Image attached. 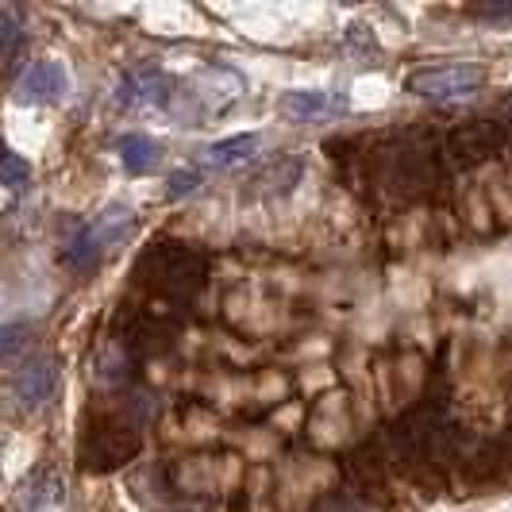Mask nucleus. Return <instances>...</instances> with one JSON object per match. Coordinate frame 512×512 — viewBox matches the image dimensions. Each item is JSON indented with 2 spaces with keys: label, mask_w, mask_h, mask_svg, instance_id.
Returning <instances> with one entry per match:
<instances>
[{
  "label": "nucleus",
  "mask_w": 512,
  "mask_h": 512,
  "mask_svg": "<svg viewBox=\"0 0 512 512\" xmlns=\"http://www.w3.org/2000/svg\"><path fill=\"white\" fill-rule=\"evenodd\" d=\"M328 512H362V509H355V505H332Z\"/></svg>",
  "instance_id": "14"
},
{
  "label": "nucleus",
  "mask_w": 512,
  "mask_h": 512,
  "mask_svg": "<svg viewBox=\"0 0 512 512\" xmlns=\"http://www.w3.org/2000/svg\"><path fill=\"white\" fill-rule=\"evenodd\" d=\"M282 112L297 124H316V120H332L347 112V97L343 93H328V89H293L282 97Z\"/></svg>",
  "instance_id": "5"
},
{
  "label": "nucleus",
  "mask_w": 512,
  "mask_h": 512,
  "mask_svg": "<svg viewBox=\"0 0 512 512\" xmlns=\"http://www.w3.org/2000/svg\"><path fill=\"white\" fill-rule=\"evenodd\" d=\"M128 231H131L128 208H108L101 220L77 228V235L70 239V247H66V266H74V270H93V266H101V258L108 255L116 243H124Z\"/></svg>",
  "instance_id": "1"
},
{
  "label": "nucleus",
  "mask_w": 512,
  "mask_h": 512,
  "mask_svg": "<svg viewBox=\"0 0 512 512\" xmlns=\"http://www.w3.org/2000/svg\"><path fill=\"white\" fill-rule=\"evenodd\" d=\"M116 151H120V162H124V170H128L131 178H147V174L158 170V162H162V147H158V139L143 135V131H128V135H120Z\"/></svg>",
  "instance_id": "8"
},
{
  "label": "nucleus",
  "mask_w": 512,
  "mask_h": 512,
  "mask_svg": "<svg viewBox=\"0 0 512 512\" xmlns=\"http://www.w3.org/2000/svg\"><path fill=\"white\" fill-rule=\"evenodd\" d=\"M54 385H58V362L51 355H39L16 374V397L24 401L27 409H39V405L51 401Z\"/></svg>",
  "instance_id": "6"
},
{
  "label": "nucleus",
  "mask_w": 512,
  "mask_h": 512,
  "mask_svg": "<svg viewBox=\"0 0 512 512\" xmlns=\"http://www.w3.org/2000/svg\"><path fill=\"white\" fill-rule=\"evenodd\" d=\"M197 185H201V174H197V170H178V174L170 178V189H166V197H170V201H185V197H189Z\"/></svg>",
  "instance_id": "12"
},
{
  "label": "nucleus",
  "mask_w": 512,
  "mask_h": 512,
  "mask_svg": "<svg viewBox=\"0 0 512 512\" xmlns=\"http://www.w3.org/2000/svg\"><path fill=\"white\" fill-rule=\"evenodd\" d=\"M27 181H31V162L0 139V185L4 189H24Z\"/></svg>",
  "instance_id": "9"
},
{
  "label": "nucleus",
  "mask_w": 512,
  "mask_h": 512,
  "mask_svg": "<svg viewBox=\"0 0 512 512\" xmlns=\"http://www.w3.org/2000/svg\"><path fill=\"white\" fill-rule=\"evenodd\" d=\"M70 93V70L54 58L31 62L16 81V101L20 104H58Z\"/></svg>",
  "instance_id": "3"
},
{
  "label": "nucleus",
  "mask_w": 512,
  "mask_h": 512,
  "mask_svg": "<svg viewBox=\"0 0 512 512\" xmlns=\"http://www.w3.org/2000/svg\"><path fill=\"white\" fill-rule=\"evenodd\" d=\"M478 20H512V8H478Z\"/></svg>",
  "instance_id": "13"
},
{
  "label": "nucleus",
  "mask_w": 512,
  "mask_h": 512,
  "mask_svg": "<svg viewBox=\"0 0 512 512\" xmlns=\"http://www.w3.org/2000/svg\"><path fill=\"white\" fill-rule=\"evenodd\" d=\"M20 43H24V20H20V12L0 8V58H8Z\"/></svg>",
  "instance_id": "10"
},
{
  "label": "nucleus",
  "mask_w": 512,
  "mask_h": 512,
  "mask_svg": "<svg viewBox=\"0 0 512 512\" xmlns=\"http://www.w3.org/2000/svg\"><path fill=\"white\" fill-rule=\"evenodd\" d=\"M486 85V70L474 62H451V66H428L409 77V93L424 101H466Z\"/></svg>",
  "instance_id": "2"
},
{
  "label": "nucleus",
  "mask_w": 512,
  "mask_h": 512,
  "mask_svg": "<svg viewBox=\"0 0 512 512\" xmlns=\"http://www.w3.org/2000/svg\"><path fill=\"white\" fill-rule=\"evenodd\" d=\"M178 85L162 74L158 66H143V70H131L124 74L120 89H116V101L128 104V108H170Z\"/></svg>",
  "instance_id": "4"
},
{
  "label": "nucleus",
  "mask_w": 512,
  "mask_h": 512,
  "mask_svg": "<svg viewBox=\"0 0 512 512\" xmlns=\"http://www.w3.org/2000/svg\"><path fill=\"white\" fill-rule=\"evenodd\" d=\"M258 139L255 131H239V135H228V139H216L201 151V166L205 170H235L243 162H251L258 154Z\"/></svg>",
  "instance_id": "7"
},
{
  "label": "nucleus",
  "mask_w": 512,
  "mask_h": 512,
  "mask_svg": "<svg viewBox=\"0 0 512 512\" xmlns=\"http://www.w3.org/2000/svg\"><path fill=\"white\" fill-rule=\"evenodd\" d=\"M27 332H31V328H27V320L0 324V359H4V355H12V351H16V347L27 339Z\"/></svg>",
  "instance_id": "11"
}]
</instances>
